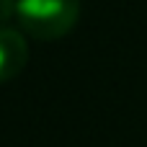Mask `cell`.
Returning <instances> with one entry per match:
<instances>
[{
    "label": "cell",
    "mask_w": 147,
    "mask_h": 147,
    "mask_svg": "<svg viewBox=\"0 0 147 147\" xmlns=\"http://www.w3.org/2000/svg\"><path fill=\"white\" fill-rule=\"evenodd\" d=\"M16 8H18V0H0V26L16 16Z\"/></svg>",
    "instance_id": "3"
},
{
    "label": "cell",
    "mask_w": 147,
    "mask_h": 147,
    "mask_svg": "<svg viewBox=\"0 0 147 147\" xmlns=\"http://www.w3.org/2000/svg\"><path fill=\"white\" fill-rule=\"evenodd\" d=\"M80 16V0H18L16 18L21 31L39 39L52 41L65 36Z\"/></svg>",
    "instance_id": "1"
},
{
    "label": "cell",
    "mask_w": 147,
    "mask_h": 147,
    "mask_svg": "<svg viewBox=\"0 0 147 147\" xmlns=\"http://www.w3.org/2000/svg\"><path fill=\"white\" fill-rule=\"evenodd\" d=\"M28 62V44L23 31L13 26H0V83L13 80Z\"/></svg>",
    "instance_id": "2"
}]
</instances>
